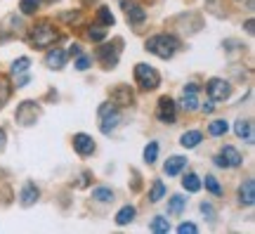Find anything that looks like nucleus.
<instances>
[{"mask_svg":"<svg viewBox=\"0 0 255 234\" xmlns=\"http://www.w3.org/2000/svg\"><path fill=\"white\" fill-rule=\"evenodd\" d=\"M177 38L168 36V33H161V36H151L146 40V50L149 52H154L156 57H161V59H170L175 52H177Z\"/></svg>","mask_w":255,"mask_h":234,"instance_id":"obj_1","label":"nucleus"},{"mask_svg":"<svg viewBox=\"0 0 255 234\" xmlns=\"http://www.w3.org/2000/svg\"><path fill=\"white\" fill-rule=\"evenodd\" d=\"M28 40H31V45L33 47H50L52 43H57L59 40V33L55 31V26L50 24V21H40V24H36V26L31 28V36H28Z\"/></svg>","mask_w":255,"mask_h":234,"instance_id":"obj_2","label":"nucleus"},{"mask_svg":"<svg viewBox=\"0 0 255 234\" xmlns=\"http://www.w3.org/2000/svg\"><path fill=\"white\" fill-rule=\"evenodd\" d=\"M135 78H137V83H139L142 90H154V88H158V83H161L158 71H156L154 66H149V64H137Z\"/></svg>","mask_w":255,"mask_h":234,"instance_id":"obj_3","label":"nucleus"},{"mask_svg":"<svg viewBox=\"0 0 255 234\" xmlns=\"http://www.w3.org/2000/svg\"><path fill=\"white\" fill-rule=\"evenodd\" d=\"M100 130L104 135H111L121 123V111L114 104H102L100 107Z\"/></svg>","mask_w":255,"mask_h":234,"instance_id":"obj_4","label":"nucleus"},{"mask_svg":"<svg viewBox=\"0 0 255 234\" xmlns=\"http://www.w3.org/2000/svg\"><path fill=\"white\" fill-rule=\"evenodd\" d=\"M175 116H177V107L170 97H161L158 99V109H156V118L161 123H175Z\"/></svg>","mask_w":255,"mask_h":234,"instance_id":"obj_5","label":"nucleus"},{"mask_svg":"<svg viewBox=\"0 0 255 234\" xmlns=\"http://www.w3.org/2000/svg\"><path fill=\"white\" fill-rule=\"evenodd\" d=\"M208 95L213 102H220V99H227L232 95V85L222 78H210L208 81Z\"/></svg>","mask_w":255,"mask_h":234,"instance_id":"obj_6","label":"nucleus"},{"mask_svg":"<svg viewBox=\"0 0 255 234\" xmlns=\"http://www.w3.org/2000/svg\"><path fill=\"white\" fill-rule=\"evenodd\" d=\"M241 154H239V149H234V147H225L222 152H220V156L215 159V163H218L220 168H237V166H241Z\"/></svg>","mask_w":255,"mask_h":234,"instance_id":"obj_7","label":"nucleus"},{"mask_svg":"<svg viewBox=\"0 0 255 234\" xmlns=\"http://www.w3.org/2000/svg\"><path fill=\"white\" fill-rule=\"evenodd\" d=\"M121 7L126 9V17L130 24H135V26H139L142 21L146 19V12L137 2H130V0H121Z\"/></svg>","mask_w":255,"mask_h":234,"instance_id":"obj_8","label":"nucleus"},{"mask_svg":"<svg viewBox=\"0 0 255 234\" xmlns=\"http://www.w3.org/2000/svg\"><path fill=\"white\" fill-rule=\"evenodd\" d=\"M36 118H38V107L33 102H24L17 109V123H21V126H33Z\"/></svg>","mask_w":255,"mask_h":234,"instance_id":"obj_9","label":"nucleus"},{"mask_svg":"<svg viewBox=\"0 0 255 234\" xmlns=\"http://www.w3.org/2000/svg\"><path fill=\"white\" fill-rule=\"evenodd\" d=\"M182 109H187V111L199 109V85H196V83L184 85V90H182Z\"/></svg>","mask_w":255,"mask_h":234,"instance_id":"obj_10","label":"nucleus"},{"mask_svg":"<svg viewBox=\"0 0 255 234\" xmlns=\"http://www.w3.org/2000/svg\"><path fill=\"white\" fill-rule=\"evenodd\" d=\"M73 149L81 154V156H88V154L95 152V142H92L90 135H83V133H78V135H73Z\"/></svg>","mask_w":255,"mask_h":234,"instance_id":"obj_11","label":"nucleus"},{"mask_svg":"<svg viewBox=\"0 0 255 234\" xmlns=\"http://www.w3.org/2000/svg\"><path fill=\"white\" fill-rule=\"evenodd\" d=\"M97 57L102 59L104 69H114V66H116V62H119V50H116V47H111V45H104V47H100Z\"/></svg>","mask_w":255,"mask_h":234,"instance_id":"obj_12","label":"nucleus"},{"mask_svg":"<svg viewBox=\"0 0 255 234\" xmlns=\"http://www.w3.org/2000/svg\"><path fill=\"white\" fill-rule=\"evenodd\" d=\"M66 59H69V54L64 52V50H52V52H47L45 57V64L50 66V69H64L66 66Z\"/></svg>","mask_w":255,"mask_h":234,"instance_id":"obj_13","label":"nucleus"},{"mask_svg":"<svg viewBox=\"0 0 255 234\" xmlns=\"http://www.w3.org/2000/svg\"><path fill=\"white\" fill-rule=\"evenodd\" d=\"M184 168H187V159H184V156H170L163 166L165 175H180Z\"/></svg>","mask_w":255,"mask_h":234,"instance_id":"obj_14","label":"nucleus"},{"mask_svg":"<svg viewBox=\"0 0 255 234\" xmlns=\"http://www.w3.org/2000/svg\"><path fill=\"white\" fill-rule=\"evenodd\" d=\"M19 199H21V206H33L38 201V187L33 182H26L24 189H21V194H19Z\"/></svg>","mask_w":255,"mask_h":234,"instance_id":"obj_15","label":"nucleus"},{"mask_svg":"<svg viewBox=\"0 0 255 234\" xmlns=\"http://www.w3.org/2000/svg\"><path fill=\"white\" fill-rule=\"evenodd\" d=\"M239 197H241V204H246V206H253L255 201V182L253 180H246L239 189Z\"/></svg>","mask_w":255,"mask_h":234,"instance_id":"obj_16","label":"nucleus"},{"mask_svg":"<svg viewBox=\"0 0 255 234\" xmlns=\"http://www.w3.org/2000/svg\"><path fill=\"white\" fill-rule=\"evenodd\" d=\"M111 99L116 104H121V107H128V104H132V92L128 90L126 85H121V88H116V90L111 92Z\"/></svg>","mask_w":255,"mask_h":234,"instance_id":"obj_17","label":"nucleus"},{"mask_svg":"<svg viewBox=\"0 0 255 234\" xmlns=\"http://www.w3.org/2000/svg\"><path fill=\"white\" fill-rule=\"evenodd\" d=\"M234 130H237L239 137H244L248 144H253V123L251 121H239Z\"/></svg>","mask_w":255,"mask_h":234,"instance_id":"obj_18","label":"nucleus"},{"mask_svg":"<svg viewBox=\"0 0 255 234\" xmlns=\"http://www.w3.org/2000/svg\"><path fill=\"white\" fill-rule=\"evenodd\" d=\"M201 130H189V133H184L182 137H180V144H182L184 149H194L196 144L201 142Z\"/></svg>","mask_w":255,"mask_h":234,"instance_id":"obj_19","label":"nucleus"},{"mask_svg":"<svg viewBox=\"0 0 255 234\" xmlns=\"http://www.w3.org/2000/svg\"><path fill=\"white\" fill-rule=\"evenodd\" d=\"M184 206H187V199H184L182 194H175V197L170 199V204H168V213H170V216H180L184 211Z\"/></svg>","mask_w":255,"mask_h":234,"instance_id":"obj_20","label":"nucleus"},{"mask_svg":"<svg viewBox=\"0 0 255 234\" xmlns=\"http://www.w3.org/2000/svg\"><path fill=\"white\" fill-rule=\"evenodd\" d=\"M182 187L187 189V192H191V194L199 192L201 189V178L199 175H194V173H187V175L182 178Z\"/></svg>","mask_w":255,"mask_h":234,"instance_id":"obj_21","label":"nucleus"},{"mask_svg":"<svg viewBox=\"0 0 255 234\" xmlns=\"http://www.w3.org/2000/svg\"><path fill=\"white\" fill-rule=\"evenodd\" d=\"M132 218H135V208L123 206L119 211V216H116V225H128V223H132Z\"/></svg>","mask_w":255,"mask_h":234,"instance_id":"obj_22","label":"nucleus"},{"mask_svg":"<svg viewBox=\"0 0 255 234\" xmlns=\"http://www.w3.org/2000/svg\"><path fill=\"white\" fill-rule=\"evenodd\" d=\"M227 130H229L227 121H222V118H220V121H213V123H210V126H208V133H210V135H213V137L225 135Z\"/></svg>","mask_w":255,"mask_h":234,"instance_id":"obj_23","label":"nucleus"},{"mask_svg":"<svg viewBox=\"0 0 255 234\" xmlns=\"http://www.w3.org/2000/svg\"><path fill=\"white\" fill-rule=\"evenodd\" d=\"M28 66H31V59H28V57H19L17 62L12 64V73H14V76H21V73L28 71Z\"/></svg>","mask_w":255,"mask_h":234,"instance_id":"obj_24","label":"nucleus"},{"mask_svg":"<svg viewBox=\"0 0 255 234\" xmlns=\"http://www.w3.org/2000/svg\"><path fill=\"white\" fill-rule=\"evenodd\" d=\"M149 230H151V232H168V230H170V223H168V218H154V220H151V225H149Z\"/></svg>","mask_w":255,"mask_h":234,"instance_id":"obj_25","label":"nucleus"},{"mask_svg":"<svg viewBox=\"0 0 255 234\" xmlns=\"http://www.w3.org/2000/svg\"><path fill=\"white\" fill-rule=\"evenodd\" d=\"M92 199H97V201H114V192L109 187H97L92 189Z\"/></svg>","mask_w":255,"mask_h":234,"instance_id":"obj_26","label":"nucleus"},{"mask_svg":"<svg viewBox=\"0 0 255 234\" xmlns=\"http://www.w3.org/2000/svg\"><path fill=\"white\" fill-rule=\"evenodd\" d=\"M163 194H165V185L161 180H156L154 182V187H151V194H149V199H151V201H161V199H163Z\"/></svg>","mask_w":255,"mask_h":234,"instance_id":"obj_27","label":"nucleus"},{"mask_svg":"<svg viewBox=\"0 0 255 234\" xmlns=\"http://www.w3.org/2000/svg\"><path fill=\"white\" fill-rule=\"evenodd\" d=\"M156 156H158V144H156V142H149V144H146V149H144V161L146 163H154Z\"/></svg>","mask_w":255,"mask_h":234,"instance_id":"obj_28","label":"nucleus"},{"mask_svg":"<svg viewBox=\"0 0 255 234\" xmlns=\"http://www.w3.org/2000/svg\"><path fill=\"white\" fill-rule=\"evenodd\" d=\"M19 7H21L24 14H33V12L40 7V0H21V5H19Z\"/></svg>","mask_w":255,"mask_h":234,"instance_id":"obj_29","label":"nucleus"},{"mask_svg":"<svg viewBox=\"0 0 255 234\" xmlns=\"http://www.w3.org/2000/svg\"><path fill=\"white\" fill-rule=\"evenodd\" d=\"M97 19H100L104 26H111V24H114V14H111L109 7H100V12H97Z\"/></svg>","mask_w":255,"mask_h":234,"instance_id":"obj_30","label":"nucleus"},{"mask_svg":"<svg viewBox=\"0 0 255 234\" xmlns=\"http://www.w3.org/2000/svg\"><path fill=\"white\" fill-rule=\"evenodd\" d=\"M206 189H208V192H213V194H222V187H220V182L215 180V178H213V175H206Z\"/></svg>","mask_w":255,"mask_h":234,"instance_id":"obj_31","label":"nucleus"},{"mask_svg":"<svg viewBox=\"0 0 255 234\" xmlns=\"http://www.w3.org/2000/svg\"><path fill=\"white\" fill-rule=\"evenodd\" d=\"M7 97H9V85H7V81H5V76H0V109L7 102Z\"/></svg>","mask_w":255,"mask_h":234,"instance_id":"obj_32","label":"nucleus"},{"mask_svg":"<svg viewBox=\"0 0 255 234\" xmlns=\"http://www.w3.org/2000/svg\"><path fill=\"white\" fill-rule=\"evenodd\" d=\"M104 36H107V28H100V26H95L88 31V38L90 40H104Z\"/></svg>","mask_w":255,"mask_h":234,"instance_id":"obj_33","label":"nucleus"},{"mask_svg":"<svg viewBox=\"0 0 255 234\" xmlns=\"http://www.w3.org/2000/svg\"><path fill=\"white\" fill-rule=\"evenodd\" d=\"M177 232H180V234H187V232H199V227L194 225V223H182V225L177 227Z\"/></svg>","mask_w":255,"mask_h":234,"instance_id":"obj_34","label":"nucleus"},{"mask_svg":"<svg viewBox=\"0 0 255 234\" xmlns=\"http://www.w3.org/2000/svg\"><path fill=\"white\" fill-rule=\"evenodd\" d=\"M201 211H203V216H208L210 223L215 220V208L210 206V204H201Z\"/></svg>","mask_w":255,"mask_h":234,"instance_id":"obj_35","label":"nucleus"},{"mask_svg":"<svg viewBox=\"0 0 255 234\" xmlns=\"http://www.w3.org/2000/svg\"><path fill=\"white\" fill-rule=\"evenodd\" d=\"M88 66H90V57H85V54H83V57H78V62H76V69H78V71H85Z\"/></svg>","mask_w":255,"mask_h":234,"instance_id":"obj_36","label":"nucleus"},{"mask_svg":"<svg viewBox=\"0 0 255 234\" xmlns=\"http://www.w3.org/2000/svg\"><path fill=\"white\" fill-rule=\"evenodd\" d=\"M213 109H215V104H213V99H208V102L203 104V111H206V114H213Z\"/></svg>","mask_w":255,"mask_h":234,"instance_id":"obj_37","label":"nucleus"},{"mask_svg":"<svg viewBox=\"0 0 255 234\" xmlns=\"http://www.w3.org/2000/svg\"><path fill=\"white\" fill-rule=\"evenodd\" d=\"M66 54H81V47H78V45H71V50H69Z\"/></svg>","mask_w":255,"mask_h":234,"instance_id":"obj_38","label":"nucleus"},{"mask_svg":"<svg viewBox=\"0 0 255 234\" xmlns=\"http://www.w3.org/2000/svg\"><path fill=\"white\" fill-rule=\"evenodd\" d=\"M2 147H5V133L0 130V152H2Z\"/></svg>","mask_w":255,"mask_h":234,"instance_id":"obj_39","label":"nucleus"},{"mask_svg":"<svg viewBox=\"0 0 255 234\" xmlns=\"http://www.w3.org/2000/svg\"><path fill=\"white\" fill-rule=\"evenodd\" d=\"M246 31H248V33H253V21H251V19L246 21Z\"/></svg>","mask_w":255,"mask_h":234,"instance_id":"obj_40","label":"nucleus"},{"mask_svg":"<svg viewBox=\"0 0 255 234\" xmlns=\"http://www.w3.org/2000/svg\"><path fill=\"white\" fill-rule=\"evenodd\" d=\"M85 2H95V0H85Z\"/></svg>","mask_w":255,"mask_h":234,"instance_id":"obj_41","label":"nucleus"}]
</instances>
